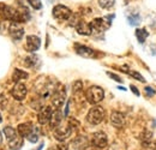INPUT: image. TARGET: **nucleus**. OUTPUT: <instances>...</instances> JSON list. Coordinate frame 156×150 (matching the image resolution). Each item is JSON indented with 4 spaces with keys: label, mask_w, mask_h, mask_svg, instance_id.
I'll return each mask as SVG.
<instances>
[{
    "label": "nucleus",
    "mask_w": 156,
    "mask_h": 150,
    "mask_svg": "<svg viewBox=\"0 0 156 150\" xmlns=\"http://www.w3.org/2000/svg\"><path fill=\"white\" fill-rule=\"evenodd\" d=\"M85 97L87 100L91 103V105H96V103H100L103 97H105V91L102 88H100L98 85H93L90 87L87 93H85Z\"/></svg>",
    "instance_id": "f257e3e1"
},
{
    "label": "nucleus",
    "mask_w": 156,
    "mask_h": 150,
    "mask_svg": "<svg viewBox=\"0 0 156 150\" xmlns=\"http://www.w3.org/2000/svg\"><path fill=\"white\" fill-rule=\"evenodd\" d=\"M105 119V109L100 106L93 107L87 115V121L91 125H98Z\"/></svg>",
    "instance_id": "f03ea898"
},
{
    "label": "nucleus",
    "mask_w": 156,
    "mask_h": 150,
    "mask_svg": "<svg viewBox=\"0 0 156 150\" xmlns=\"http://www.w3.org/2000/svg\"><path fill=\"white\" fill-rule=\"evenodd\" d=\"M65 98H66V90H65V88L62 85H58L54 89L53 94H52V103H53V106L57 109H59L64 105Z\"/></svg>",
    "instance_id": "7ed1b4c3"
},
{
    "label": "nucleus",
    "mask_w": 156,
    "mask_h": 150,
    "mask_svg": "<svg viewBox=\"0 0 156 150\" xmlns=\"http://www.w3.org/2000/svg\"><path fill=\"white\" fill-rule=\"evenodd\" d=\"M71 10L64 5H57L53 9V16L58 20H66L71 17Z\"/></svg>",
    "instance_id": "20e7f679"
},
{
    "label": "nucleus",
    "mask_w": 156,
    "mask_h": 150,
    "mask_svg": "<svg viewBox=\"0 0 156 150\" xmlns=\"http://www.w3.org/2000/svg\"><path fill=\"white\" fill-rule=\"evenodd\" d=\"M72 133V127L70 125H59L58 127L54 129V137L58 141H65L66 138L70 137V134Z\"/></svg>",
    "instance_id": "39448f33"
},
{
    "label": "nucleus",
    "mask_w": 156,
    "mask_h": 150,
    "mask_svg": "<svg viewBox=\"0 0 156 150\" xmlns=\"http://www.w3.org/2000/svg\"><path fill=\"white\" fill-rule=\"evenodd\" d=\"M107 143H108V138L106 136L105 132H95L93 134V138H91V144L96 148H106L107 147Z\"/></svg>",
    "instance_id": "423d86ee"
},
{
    "label": "nucleus",
    "mask_w": 156,
    "mask_h": 150,
    "mask_svg": "<svg viewBox=\"0 0 156 150\" xmlns=\"http://www.w3.org/2000/svg\"><path fill=\"white\" fill-rule=\"evenodd\" d=\"M27 93H28V90H27L25 84H23L20 82L16 83V85L12 89V96L17 101H23L25 98V96H27Z\"/></svg>",
    "instance_id": "0eeeda50"
},
{
    "label": "nucleus",
    "mask_w": 156,
    "mask_h": 150,
    "mask_svg": "<svg viewBox=\"0 0 156 150\" xmlns=\"http://www.w3.org/2000/svg\"><path fill=\"white\" fill-rule=\"evenodd\" d=\"M52 107L49 106H46V107H42L41 111H40L39 115H37V119H39V123L41 125H46L51 121V118H52Z\"/></svg>",
    "instance_id": "6e6552de"
},
{
    "label": "nucleus",
    "mask_w": 156,
    "mask_h": 150,
    "mask_svg": "<svg viewBox=\"0 0 156 150\" xmlns=\"http://www.w3.org/2000/svg\"><path fill=\"white\" fill-rule=\"evenodd\" d=\"M9 33H10L11 38H13V40L20 41V38H23V35H24V29L20 27V23L13 22V23L9 27Z\"/></svg>",
    "instance_id": "1a4fd4ad"
},
{
    "label": "nucleus",
    "mask_w": 156,
    "mask_h": 150,
    "mask_svg": "<svg viewBox=\"0 0 156 150\" xmlns=\"http://www.w3.org/2000/svg\"><path fill=\"white\" fill-rule=\"evenodd\" d=\"M41 46V40L35 35H29L27 38V49L29 52H36Z\"/></svg>",
    "instance_id": "9d476101"
},
{
    "label": "nucleus",
    "mask_w": 156,
    "mask_h": 150,
    "mask_svg": "<svg viewBox=\"0 0 156 150\" xmlns=\"http://www.w3.org/2000/svg\"><path fill=\"white\" fill-rule=\"evenodd\" d=\"M71 144L76 150H84L89 147V139L85 136H77Z\"/></svg>",
    "instance_id": "9b49d317"
},
{
    "label": "nucleus",
    "mask_w": 156,
    "mask_h": 150,
    "mask_svg": "<svg viewBox=\"0 0 156 150\" xmlns=\"http://www.w3.org/2000/svg\"><path fill=\"white\" fill-rule=\"evenodd\" d=\"M111 123H112V125L114 127L121 129L125 125V118L120 112L114 111V112H112V115H111Z\"/></svg>",
    "instance_id": "f8f14e48"
},
{
    "label": "nucleus",
    "mask_w": 156,
    "mask_h": 150,
    "mask_svg": "<svg viewBox=\"0 0 156 150\" xmlns=\"http://www.w3.org/2000/svg\"><path fill=\"white\" fill-rule=\"evenodd\" d=\"M109 25H111V24H109V23H106L105 18H95V19H93V22L90 23L91 29L95 30V31H103V30H106Z\"/></svg>",
    "instance_id": "ddd939ff"
},
{
    "label": "nucleus",
    "mask_w": 156,
    "mask_h": 150,
    "mask_svg": "<svg viewBox=\"0 0 156 150\" xmlns=\"http://www.w3.org/2000/svg\"><path fill=\"white\" fill-rule=\"evenodd\" d=\"M76 52L78 55L83 56V58H93L95 55V52L87 47V46H82V45H76Z\"/></svg>",
    "instance_id": "4468645a"
},
{
    "label": "nucleus",
    "mask_w": 156,
    "mask_h": 150,
    "mask_svg": "<svg viewBox=\"0 0 156 150\" xmlns=\"http://www.w3.org/2000/svg\"><path fill=\"white\" fill-rule=\"evenodd\" d=\"M62 113L60 109H57L55 112H53L52 114V118H51V121H49V124H51V127L52 129H55V127H58L59 125L61 124V120H62Z\"/></svg>",
    "instance_id": "2eb2a0df"
},
{
    "label": "nucleus",
    "mask_w": 156,
    "mask_h": 150,
    "mask_svg": "<svg viewBox=\"0 0 156 150\" xmlns=\"http://www.w3.org/2000/svg\"><path fill=\"white\" fill-rule=\"evenodd\" d=\"M77 29V33L80 35H90L93 33V29L90 27V24L85 23V22H79L76 27Z\"/></svg>",
    "instance_id": "dca6fc26"
},
{
    "label": "nucleus",
    "mask_w": 156,
    "mask_h": 150,
    "mask_svg": "<svg viewBox=\"0 0 156 150\" xmlns=\"http://www.w3.org/2000/svg\"><path fill=\"white\" fill-rule=\"evenodd\" d=\"M34 125L30 124V123H25V124H20L18 125V133H20L22 137H27L29 133L34 131Z\"/></svg>",
    "instance_id": "f3484780"
},
{
    "label": "nucleus",
    "mask_w": 156,
    "mask_h": 150,
    "mask_svg": "<svg viewBox=\"0 0 156 150\" xmlns=\"http://www.w3.org/2000/svg\"><path fill=\"white\" fill-rule=\"evenodd\" d=\"M23 138L20 134H17L13 139H11L9 142V148L11 150H20L23 147Z\"/></svg>",
    "instance_id": "a211bd4d"
},
{
    "label": "nucleus",
    "mask_w": 156,
    "mask_h": 150,
    "mask_svg": "<svg viewBox=\"0 0 156 150\" xmlns=\"http://www.w3.org/2000/svg\"><path fill=\"white\" fill-rule=\"evenodd\" d=\"M28 76H29L28 75V72H25V71H23V70H20V69H16V70L13 71L12 79H13V82L18 83V82H20L22 79H27Z\"/></svg>",
    "instance_id": "6ab92c4d"
},
{
    "label": "nucleus",
    "mask_w": 156,
    "mask_h": 150,
    "mask_svg": "<svg viewBox=\"0 0 156 150\" xmlns=\"http://www.w3.org/2000/svg\"><path fill=\"white\" fill-rule=\"evenodd\" d=\"M24 62H25V65H27L28 67H35V66H37L40 64V59L37 55L33 54V55L27 56L25 60H24Z\"/></svg>",
    "instance_id": "aec40b11"
},
{
    "label": "nucleus",
    "mask_w": 156,
    "mask_h": 150,
    "mask_svg": "<svg viewBox=\"0 0 156 150\" xmlns=\"http://www.w3.org/2000/svg\"><path fill=\"white\" fill-rule=\"evenodd\" d=\"M4 133H5V137H6V139L9 142L17 136V131L13 127H11V126H5L4 127Z\"/></svg>",
    "instance_id": "412c9836"
},
{
    "label": "nucleus",
    "mask_w": 156,
    "mask_h": 150,
    "mask_svg": "<svg viewBox=\"0 0 156 150\" xmlns=\"http://www.w3.org/2000/svg\"><path fill=\"white\" fill-rule=\"evenodd\" d=\"M136 36H137V38H138V41H139L140 43H143V42H145V40L148 38L149 33H148L147 29H137Z\"/></svg>",
    "instance_id": "4be33fe9"
},
{
    "label": "nucleus",
    "mask_w": 156,
    "mask_h": 150,
    "mask_svg": "<svg viewBox=\"0 0 156 150\" xmlns=\"http://www.w3.org/2000/svg\"><path fill=\"white\" fill-rule=\"evenodd\" d=\"M129 24L130 25H133V27H137V25H139V23H140V15L138 13V12H135V13H131L130 16H129Z\"/></svg>",
    "instance_id": "5701e85b"
},
{
    "label": "nucleus",
    "mask_w": 156,
    "mask_h": 150,
    "mask_svg": "<svg viewBox=\"0 0 156 150\" xmlns=\"http://www.w3.org/2000/svg\"><path fill=\"white\" fill-rule=\"evenodd\" d=\"M27 139H28L30 143H36V142L39 141V132H37V130L34 129V131L27 136Z\"/></svg>",
    "instance_id": "b1692460"
},
{
    "label": "nucleus",
    "mask_w": 156,
    "mask_h": 150,
    "mask_svg": "<svg viewBox=\"0 0 156 150\" xmlns=\"http://www.w3.org/2000/svg\"><path fill=\"white\" fill-rule=\"evenodd\" d=\"M115 4V0H98V5L102 9H111Z\"/></svg>",
    "instance_id": "393cba45"
},
{
    "label": "nucleus",
    "mask_w": 156,
    "mask_h": 150,
    "mask_svg": "<svg viewBox=\"0 0 156 150\" xmlns=\"http://www.w3.org/2000/svg\"><path fill=\"white\" fill-rule=\"evenodd\" d=\"M142 148H143V150H155L156 144L153 142H149V141H144L142 144Z\"/></svg>",
    "instance_id": "a878e982"
},
{
    "label": "nucleus",
    "mask_w": 156,
    "mask_h": 150,
    "mask_svg": "<svg viewBox=\"0 0 156 150\" xmlns=\"http://www.w3.org/2000/svg\"><path fill=\"white\" fill-rule=\"evenodd\" d=\"M28 2L33 6V9H35V10H40L41 7H42V2H41V0H28Z\"/></svg>",
    "instance_id": "bb28decb"
},
{
    "label": "nucleus",
    "mask_w": 156,
    "mask_h": 150,
    "mask_svg": "<svg viewBox=\"0 0 156 150\" xmlns=\"http://www.w3.org/2000/svg\"><path fill=\"white\" fill-rule=\"evenodd\" d=\"M129 75H131L133 78H136L137 80H139V82H142V83L145 82V79L143 78V76L140 75V73H138L137 71H129Z\"/></svg>",
    "instance_id": "cd10ccee"
},
{
    "label": "nucleus",
    "mask_w": 156,
    "mask_h": 150,
    "mask_svg": "<svg viewBox=\"0 0 156 150\" xmlns=\"http://www.w3.org/2000/svg\"><path fill=\"white\" fill-rule=\"evenodd\" d=\"M144 93H145L147 96L153 97V96H155L156 95V90L153 88V87H145V88H144Z\"/></svg>",
    "instance_id": "c85d7f7f"
},
{
    "label": "nucleus",
    "mask_w": 156,
    "mask_h": 150,
    "mask_svg": "<svg viewBox=\"0 0 156 150\" xmlns=\"http://www.w3.org/2000/svg\"><path fill=\"white\" fill-rule=\"evenodd\" d=\"M82 87H83V83H82L80 80H77V82H75V84H73V88H72L73 93H78V91H80V90H82Z\"/></svg>",
    "instance_id": "c756f323"
},
{
    "label": "nucleus",
    "mask_w": 156,
    "mask_h": 150,
    "mask_svg": "<svg viewBox=\"0 0 156 150\" xmlns=\"http://www.w3.org/2000/svg\"><path fill=\"white\" fill-rule=\"evenodd\" d=\"M6 103H7V100L5 98V96H4V95H0V107L4 108Z\"/></svg>",
    "instance_id": "7c9ffc66"
},
{
    "label": "nucleus",
    "mask_w": 156,
    "mask_h": 150,
    "mask_svg": "<svg viewBox=\"0 0 156 150\" xmlns=\"http://www.w3.org/2000/svg\"><path fill=\"white\" fill-rule=\"evenodd\" d=\"M107 75L109 76L112 79H114V80H117V82H122V79L121 78H119L117 75H114V73H112V72H107Z\"/></svg>",
    "instance_id": "2f4dec72"
},
{
    "label": "nucleus",
    "mask_w": 156,
    "mask_h": 150,
    "mask_svg": "<svg viewBox=\"0 0 156 150\" xmlns=\"http://www.w3.org/2000/svg\"><path fill=\"white\" fill-rule=\"evenodd\" d=\"M55 150H69V147H67V144H59L55 148Z\"/></svg>",
    "instance_id": "473e14b6"
},
{
    "label": "nucleus",
    "mask_w": 156,
    "mask_h": 150,
    "mask_svg": "<svg viewBox=\"0 0 156 150\" xmlns=\"http://www.w3.org/2000/svg\"><path fill=\"white\" fill-rule=\"evenodd\" d=\"M130 89H131V91L136 95V96H139V91H138V89H137L135 85H130Z\"/></svg>",
    "instance_id": "72a5a7b5"
},
{
    "label": "nucleus",
    "mask_w": 156,
    "mask_h": 150,
    "mask_svg": "<svg viewBox=\"0 0 156 150\" xmlns=\"http://www.w3.org/2000/svg\"><path fill=\"white\" fill-rule=\"evenodd\" d=\"M70 105H71V101H69V103H67V106H66V109H65V115H67V114H69V108H70Z\"/></svg>",
    "instance_id": "f704fd0d"
},
{
    "label": "nucleus",
    "mask_w": 156,
    "mask_h": 150,
    "mask_svg": "<svg viewBox=\"0 0 156 150\" xmlns=\"http://www.w3.org/2000/svg\"><path fill=\"white\" fill-rule=\"evenodd\" d=\"M1 142H2V136H1V133H0V144H1Z\"/></svg>",
    "instance_id": "c9c22d12"
},
{
    "label": "nucleus",
    "mask_w": 156,
    "mask_h": 150,
    "mask_svg": "<svg viewBox=\"0 0 156 150\" xmlns=\"http://www.w3.org/2000/svg\"><path fill=\"white\" fill-rule=\"evenodd\" d=\"M1 121H2V118H1V115H0V123H1Z\"/></svg>",
    "instance_id": "e433bc0d"
}]
</instances>
